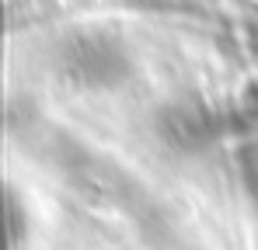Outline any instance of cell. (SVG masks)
I'll return each instance as SVG.
<instances>
[{"mask_svg": "<svg viewBox=\"0 0 258 250\" xmlns=\"http://www.w3.org/2000/svg\"><path fill=\"white\" fill-rule=\"evenodd\" d=\"M63 70L77 83L87 87H108L129 73V59L122 45L108 35H77L63 49Z\"/></svg>", "mask_w": 258, "mask_h": 250, "instance_id": "1", "label": "cell"}, {"mask_svg": "<svg viewBox=\"0 0 258 250\" xmlns=\"http://www.w3.org/2000/svg\"><path fill=\"white\" fill-rule=\"evenodd\" d=\"M161 136L178 150L203 146L213 136V115L199 101H174L161 111Z\"/></svg>", "mask_w": 258, "mask_h": 250, "instance_id": "2", "label": "cell"}, {"mask_svg": "<svg viewBox=\"0 0 258 250\" xmlns=\"http://www.w3.org/2000/svg\"><path fill=\"white\" fill-rule=\"evenodd\" d=\"M241 170H244V184H248L251 198L258 202V143H251V146L241 153Z\"/></svg>", "mask_w": 258, "mask_h": 250, "instance_id": "3", "label": "cell"}]
</instances>
